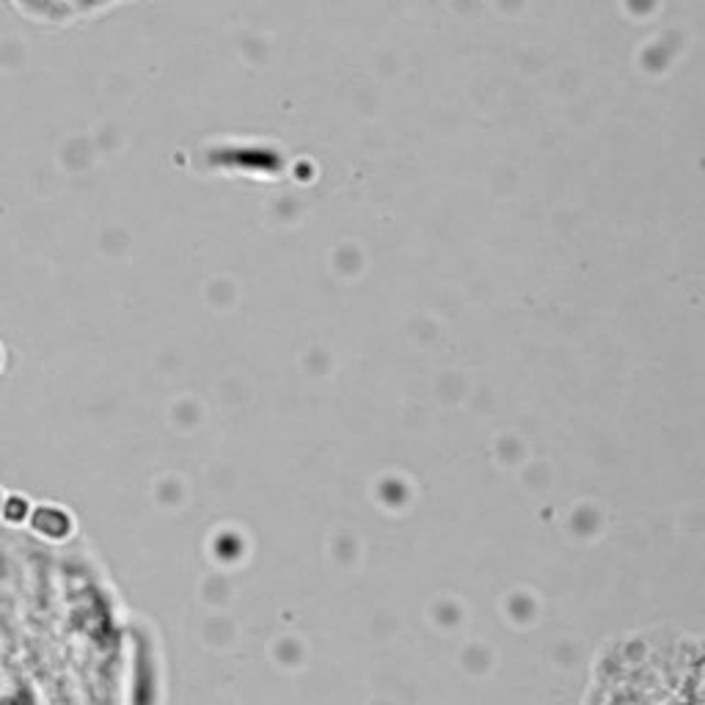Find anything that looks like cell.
<instances>
[{
  "label": "cell",
  "instance_id": "obj_3",
  "mask_svg": "<svg viewBox=\"0 0 705 705\" xmlns=\"http://www.w3.org/2000/svg\"><path fill=\"white\" fill-rule=\"evenodd\" d=\"M3 361H6L3 359V348H0V370H3Z\"/></svg>",
  "mask_w": 705,
  "mask_h": 705
},
{
  "label": "cell",
  "instance_id": "obj_2",
  "mask_svg": "<svg viewBox=\"0 0 705 705\" xmlns=\"http://www.w3.org/2000/svg\"><path fill=\"white\" fill-rule=\"evenodd\" d=\"M31 510H33V502L25 496V493H20V491L3 493V504H0V521L9 526H22V524H28V519H31Z\"/></svg>",
  "mask_w": 705,
  "mask_h": 705
},
{
  "label": "cell",
  "instance_id": "obj_4",
  "mask_svg": "<svg viewBox=\"0 0 705 705\" xmlns=\"http://www.w3.org/2000/svg\"><path fill=\"white\" fill-rule=\"evenodd\" d=\"M3 493H6V491H3V488H0V504H3Z\"/></svg>",
  "mask_w": 705,
  "mask_h": 705
},
{
  "label": "cell",
  "instance_id": "obj_1",
  "mask_svg": "<svg viewBox=\"0 0 705 705\" xmlns=\"http://www.w3.org/2000/svg\"><path fill=\"white\" fill-rule=\"evenodd\" d=\"M28 530L36 537L47 543H66L75 535V519H72L70 510L64 504L53 502H39L33 504L31 519H28Z\"/></svg>",
  "mask_w": 705,
  "mask_h": 705
}]
</instances>
